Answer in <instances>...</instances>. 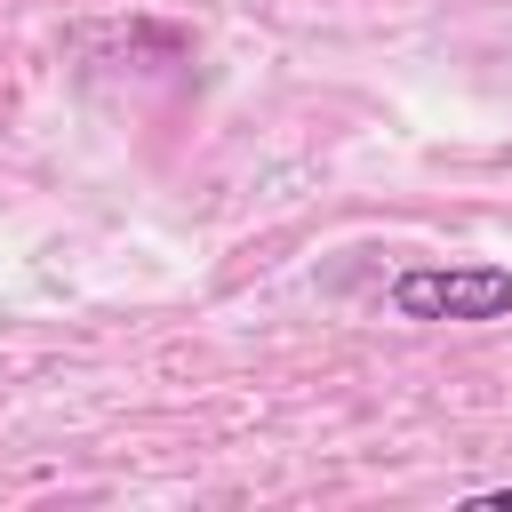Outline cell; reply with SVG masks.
Returning a JSON list of instances; mask_svg holds the SVG:
<instances>
[{
  "label": "cell",
  "mask_w": 512,
  "mask_h": 512,
  "mask_svg": "<svg viewBox=\"0 0 512 512\" xmlns=\"http://www.w3.org/2000/svg\"><path fill=\"white\" fill-rule=\"evenodd\" d=\"M400 320H504L512 312V272L504 264H408L392 280Z\"/></svg>",
  "instance_id": "cell-1"
},
{
  "label": "cell",
  "mask_w": 512,
  "mask_h": 512,
  "mask_svg": "<svg viewBox=\"0 0 512 512\" xmlns=\"http://www.w3.org/2000/svg\"><path fill=\"white\" fill-rule=\"evenodd\" d=\"M472 512H512V480H504V488H480V496H472Z\"/></svg>",
  "instance_id": "cell-2"
}]
</instances>
